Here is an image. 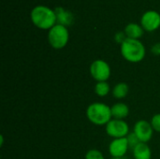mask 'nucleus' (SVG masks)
Segmentation results:
<instances>
[{"label": "nucleus", "mask_w": 160, "mask_h": 159, "mask_svg": "<svg viewBox=\"0 0 160 159\" xmlns=\"http://www.w3.org/2000/svg\"><path fill=\"white\" fill-rule=\"evenodd\" d=\"M30 17L33 23L39 29L50 30L56 24V15L54 10L43 5L36 6L32 9Z\"/></svg>", "instance_id": "f257e3e1"}, {"label": "nucleus", "mask_w": 160, "mask_h": 159, "mask_svg": "<svg viewBox=\"0 0 160 159\" xmlns=\"http://www.w3.org/2000/svg\"><path fill=\"white\" fill-rule=\"evenodd\" d=\"M122 56L130 63H139L145 56V47L139 39L128 38L121 44Z\"/></svg>", "instance_id": "f03ea898"}, {"label": "nucleus", "mask_w": 160, "mask_h": 159, "mask_svg": "<svg viewBox=\"0 0 160 159\" xmlns=\"http://www.w3.org/2000/svg\"><path fill=\"white\" fill-rule=\"evenodd\" d=\"M86 116L92 124L97 126L107 125L112 117L111 107L101 102H96L89 105L86 110Z\"/></svg>", "instance_id": "7ed1b4c3"}, {"label": "nucleus", "mask_w": 160, "mask_h": 159, "mask_svg": "<svg viewBox=\"0 0 160 159\" xmlns=\"http://www.w3.org/2000/svg\"><path fill=\"white\" fill-rule=\"evenodd\" d=\"M69 33L67 26L56 23L49 30L48 40L50 45L54 49H63L68 42Z\"/></svg>", "instance_id": "20e7f679"}, {"label": "nucleus", "mask_w": 160, "mask_h": 159, "mask_svg": "<svg viewBox=\"0 0 160 159\" xmlns=\"http://www.w3.org/2000/svg\"><path fill=\"white\" fill-rule=\"evenodd\" d=\"M107 134L113 139L127 138L129 132V127L127 122L119 119H112L106 125Z\"/></svg>", "instance_id": "39448f33"}, {"label": "nucleus", "mask_w": 160, "mask_h": 159, "mask_svg": "<svg viewBox=\"0 0 160 159\" xmlns=\"http://www.w3.org/2000/svg\"><path fill=\"white\" fill-rule=\"evenodd\" d=\"M90 74L98 82H106L111 76V67L106 61L98 59L91 64Z\"/></svg>", "instance_id": "423d86ee"}, {"label": "nucleus", "mask_w": 160, "mask_h": 159, "mask_svg": "<svg viewBox=\"0 0 160 159\" xmlns=\"http://www.w3.org/2000/svg\"><path fill=\"white\" fill-rule=\"evenodd\" d=\"M153 127L151 123L145 121V120H140L138 121L133 128V132L138 137L141 142L146 143L152 139L153 136Z\"/></svg>", "instance_id": "0eeeda50"}, {"label": "nucleus", "mask_w": 160, "mask_h": 159, "mask_svg": "<svg viewBox=\"0 0 160 159\" xmlns=\"http://www.w3.org/2000/svg\"><path fill=\"white\" fill-rule=\"evenodd\" d=\"M141 23L144 30L155 31L160 26V14L156 10H147L142 14Z\"/></svg>", "instance_id": "6e6552de"}, {"label": "nucleus", "mask_w": 160, "mask_h": 159, "mask_svg": "<svg viewBox=\"0 0 160 159\" xmlns=\"http://www.w3.org/2000/svg\"><path fill=\"white\" fill-rule=\"evenodd\" d=\"M128 138L114 139L109 145V152L112 157H123L128 149Z\"/></svg>", "instance_id": "1a4fd4ad"}, {"label": "nucleus", "mask_w": 160, "mask_h": 159, "mask_svg": "<svg viewBox=\"0 0 160 159\" xmlns=\"http://www.w3.org/2000/svg\"><path fill=\"white\" fill-rule=\"evenodd\" d=\"M54 12H55V15H56V22L59 23V24H62V25H70L73 22V14L65 9L64 7H57L55 9H54Z\"/></svg>", "instance_id": "9d476101"}, {"label": "nucleus", "mask_w": 160, "mask_h": 159, "mask_svg": "<svg viewBox=\"0 0 160 159\" xmlns=\"http://www.w3.org/2000/svg\"><path fill=\"white\" fill-rule=\"evenodd\" d=\"M133 156L135 159H151L152 152L146 143L140 142L133 148Z\"/></svg>", "instance_id": "9b49d317"}, {"label": "nucleus", "mask_w": 160, "mask_h": 159, "mask_svg": "<svg viewBox=\"0 0 160 159\" xmlns=\"http://www.w3.org/2000/svg\"><path fill=\"white\" fill-rule=\"evenodd\" d=\"M124 32H125L127 37L133 38V39H139L143 35V28L142 25H140L138 23L130 22L125 27Z\"/></svg>", "instance_id": "f8f14e48"}, {"label": "nucleus", "mask_w": 160, "mask_h": 159, "mask_svg": "<svg viewBox=\"0 0 160 159\" xmlns=\"http://www.w3.org/2000/svg\"><path fill=\"white\" fill-rule=\"evenodd\" d=\"M111 111H112V116L114 119H119V120H123L129 113V109L128 105L122 102L114 104L111 108Z\"/></svg>", "instance_id": "ddd939ff"}, {"label": "nucleus", "mask_w": 160, "mask_h": 159, "mask_svg": "<svg viewBox=\"0 0 160 159\" xmlns=\"http://www.w3.org/2000/svg\"><path fill=\"white\" fill-rule=\"evenodd\" d=\"M129 91V87L126 82H119L117 83L112 89V95L117 99L125 98Z\"/></svg>", "instance_id": "4468645a"}, {"label": "nucleus", "mask_w": 160, "mask_h": 159, "mask_svg": "<svg viewBox=\"0 0 160 159\" xmlns=\"http://www.w3.org/2000/svg\"><path fill=\"white\" fill-rule=\"evenodd\" d=\"M95 93L98 97H105L110 93V85L107 82H98L95 86Z\"/></svg>", "instance_id": "2eb2a0df"}, {"label": "nucleus", "mask_w": 160, "mask_h": 159, "mask_svg": "<svg viewBox=\"0 0 160 159\" xmlns=\"http://www.w3.org/2000/svg\"><path fill=\"white\" fill-rule=\"evenodd\" d=\"M85 159H104V157L100 151L97 149H92L86 153Z\"/></svg>", "instance_id": "dca6fc26"}, {"label": "nucleus", "mask_w": 160, "mask_h": 159, "mask_svg": "<svg viewBox=\"0 0 160 159\" xmlns=\"http://www.w3.org/2000/svg\"><path fill=\"white\" fill-rule=\"evenodd\" d=\"M151 125H152L154 130L160 132V113H158L153 116V118L151 120Z\"/></svg>", "instance_id": "f3484780"}, {"label": "nucleus", "mask_w": 160, "mask_h": 159, "mask_svg": "<svg viewBox=\"0 0 160 159\" xmlns=\"http://www.w3.org/2000/svg\"><path fill=\"white\" fill-rule=\"evenodd\" d=\"M128 144H129V146H131L132 148H134L137 144H139L141 142H140V140L138 139V137L135 135V133L133 132V133H130V134H128Z\"/></svg>", "instance_id": "a211bd4d"}, {"label": "nucleus", "mask_w": 160, "mask_h": 159, "mask_svg": "<svg viewBox=\"0 0 160 159\" xmlns=\"http://www.w3.org/2000/svg\"><path fill=\"white\" fill-rule=\"evenodd\" d=\"M126 39H127V36H126L125 32H118V33L115 35V40H116V42H118V43H121V44H122Z\"/></svg>", "instance_id": "6ab92c4d"}, {"label": "nucleus", "mask_w": 160, "mask_h": 159, "mask_svg": "<svg viewBox=\"0 0 160 159\" xmlns=\"http://www.w3.org/2000/svg\"><path fill=\"white\" fill-rule=\"evenodd\" d=\"M152 52L155 55H160V43H157L152 47Z\"/></svg>", "instance_id": "aec40b11"}, {"label": "nucleus", "mask_w": 160, "mask_h": 159, "mask_svg": "<svg viewBox=\"0 0 160 159\" xmlns=\"http://www.w3.org/2000/svg\"><path fill=\"white\" fill-rule=\"evenodd\" d=\"M112 159H124L123 157H112Z\"/></svg>", "instance_id": "412c9836"}]
</instances>
